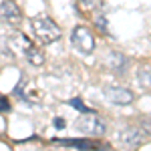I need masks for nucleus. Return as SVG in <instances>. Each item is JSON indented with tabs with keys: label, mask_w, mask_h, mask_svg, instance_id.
I'll list each match as a JSON object with an SVG mask.
<instances>
[{
	"label": "nucleus",
	"mask_w": 151,
	"mask_h": 151,
	"mask_svg": "<svg viewBox=\"0 0 151 151\" xmlns=\"http://www.w3.org/2000/svg\"><path fill=\"white\" fill-rule=\"evenodd\" d=\"M55 145H63V147H75V149H83V151H99L101 143L95 141H87V139H52Z\"/></svg>",
	"instance_id": "nucleus-8"
},
{
	"label": "nucleus",
	"mask_w": 151,
	"mask_h": 151,
	"mask_svg": "<svg viewBox=\"0 0 151 151\" xmlns=\"http://www.w3.org/2000/svg\"><path fill=\"white\" fill-rule=\"evenodd\" d=\"M69 105H70V107H75V109H79L81 113H91V109H89V107H85V105L81 103V99H70Z\"/></svg>",
	"instance_id": "nucleus-13"
},
{
	"label": "nucleus",
	"mask_w": 151,
	"mask_h": 151,
	"mask_svg": "<svg viewBox=\"0 0 151 151\" xmlns=\"http://www.w3.org/2000/svg\"><path fill=\"white\" fill-rule=\"evenodd\" d=\"M4 111H10V103L6 97H0V113H4Z\"/></svg>",
	"instance_id": "nucleus-14"
},
{
	"label": "nucleus",
	"mask_w": 151,
	"mask_h": 151,
	"mask_svg": "<svg viewBox=\"0 0 151 151\" xmlns=\"http://www.w3.org/2000/svg\"><path fill=\"white\" fill-rule=\"evenodd\" d=\"M139 79H141V83H143V85H151V69H149V67H141Z\"/></svg>",
	"instance_id": "nucleus-10"
},
{
	"label": "nucleus",
	"mask_w": 151,
	"mask_h": 151,
	"mask_svg": "<svg viewBox=\"0 0 151 151\" xmlns=\"http://www.w3.org/2000/svg\"><path fill=\"white\" fill-rule=\"evenodd\" d=\"M32 30H35V36L42 42V45H50V42H57L58 38H60V28H58V24L52 20V18H48L47 14H38L35 16L32 20Z\"/></svg>",
	"instance_id": "nucleus-1"
},
{
	"label": "nucleus",
	"mask_w": 151,
	"mask_h": 151,
	"mask_svg": "<svg viewBox=\"0 0 151 151\" xmlns=\"http://www.w3.org/2000/svg\"><path fill=\"white\" fill-rule=\"evenodd\" d=\"M79 4H81L83 10H93V8H97L99 4H101V0H79Z\"/></svg>",
	"instance_id": "nucleus-12"
},
{
	"label": "nucleus",
	"mask_w": 151,
	"mask_h": 151,
	"mask_svg": "<svg viewBox=\"0 0 151 151\" xmlns=\"http://www.w3.org/2000/svg\"><path fill=\"white\" fill-rule=\"evenodd\" d=\"M103 95L107 97V101H111V103H115V105H129V103H133V93H131L129 89H125V87H115V85L105 87Z\"/></svg>",
	"instance_id": "nucleus-5"
},
{
	"label": "nucleus",
	"mask_w": 151,
	"mask_h": 151,
	"mask_svg": "<svg viewBox=\"0 0 151 151\" xmlns=\"http://www.w3.org/2000/svg\"><path fill=\"white\" fill-rule=\"evenodd\" d=\"M95 26H97L101 32H107V16H105V14H97V16H95Z\"/></svg>",
	"instance_id": "nucleus-11"
},
{
	"label": "nucleus",
	"mask_w": 151,
	"mask_h": 151,
	"mask_svg": "<svg viewBox=\"0 0 151 151\" xmlns=\"http://www.w3.org/2000/svg\"><path fill=\"white\" fill-rule=\"evenodd\" d=\"M18 38H20V42L24 45V47H22V55L28 58V60H30L35 67H40V65L45 63V57H42V52H40V50H38V48H36L35 45H32V42L26 38V36L20 35Z\"/></svg>",
	"instance_id": "nucleus-9"
},
{
	"label": "nucleus",
	"mask_w": 151,
	"mask_h": 151,
	"mask_svg": "<svg viewBox=\"0 0 151 151\" xmlns=\"http://www.w3.org/2000/svg\"><path fill=\"white\" fill-rule=\"evenodd\" d=\"M75 127L79 129L83 135H91V137L105 135V131H107L105 121L99 115H95V111H91V113H83V115L75 121Z\"/></svg>",
	"instance_id": "nucleus-2"
},
{
	"label": "nucleus",
	"mask_w": 151,
	"mask_h": 151,
	"mask_svg": "<svg viewBox=\"0 0 151 151\" xmlns=\"http://www.w3.org/2000/svg\"><path fill=\"white\" fill-rule=\"evenodd\" d=\"M105 65L107 69L117 73V75H123L129 67V58L123 55V52H117V50H111L107 57H105Z\"/></svg>",
	"instance_id": "nucleus-7"
},
{
	"label": "nucleus",
	"mask_w": 151,
	"mask_h": 151,
	"mask_svg": "<svg viewBox=\"0 0 151 151\" xmlns=\"http://www.w3.org/2000/svg\"><path fill=\"white\" fill-rule=\"evenodd\" d=\"M115 141L121 143L123 147H127V149H135L145 141V133L139 127H125L115 135Z\"/></svg>",
	"instance_id": "nucleus-4"
},
{
	"label": "nucleus",
	"mask_w": 151,
	"mask_h": 151,
	"mask_svg": "<svg viewBox=\"0 0 151 151\" xmlns=\"http://www.w3.org/2000/svg\"><path fill=\"white\" fill-rule=\"evenodd\" d=\"M70 42L81 55H91L95 50V38L91 35V30L85 26H75V30L70 35Z\"/></svg>",
	"instance_id": "nucleus-3"
},
{
	"label": "nucleus",
	"mask_w": 151,
	"mask_h": 151,
	"mask_svg": "<svg viewBox=\"0 0 151 151\" xmlns=\"http://www.w3.org/2000/svg\"><path fill=\"white\" fill-rule=\"evenodd\" d=\"M55 125H57L58 129H63V127H65V121H63V119L58 117V119H55Z\"/></svg>",
	"instance_id": "nucleus-15"
},
{
	"label": "nucleus",
	"mask_w": 151,
	"mask_h": 151,
	"mask_svg": "<svg viewBox=\"0 0 151 151\" xmlns=\"http://www.w3.org/2000/svg\"><path fill=\"white\" fill-rule=\"evenodd\" d=\"M0 14L10 26H20V22H22V12L16 6L14 0H2L0 2Z\"/></svg>",
	"instance_id": "nucleus-6"
}]
</instances>
